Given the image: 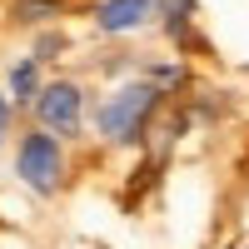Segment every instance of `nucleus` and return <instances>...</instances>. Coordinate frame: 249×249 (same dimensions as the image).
Returning <instances> with one entry per match:
<instances>
[{
	"label": "nucleus",
	"mask_w": 249,
	"mask_h": 249,
	"mask_svg": "<svg viewBox=\"0 0 249 249\" xmlns=\"http://www.w3.org/2000/svg\"><path fill=\"white\" fill-rule=\"evenodd\" d=\"M164 85H155L150 75H140V80H124V85H115L105 100H100V110H95V130L105 144H140L144 130H150V120L160 115L164 105Z\"/></svg>",
	"instance_id": "f257e3e1"
},
{
	"label": "nucleus",
	"mask_w": 249,
	"mask_h": 249,
	"mask_svg": "<svg viewBox=\"0 0 249 249\" xmlns=\"http://www.w3.org/2000/svg\"><path fill=\"white\" fill-rule=\"evenodd\" d=\"M15 175H20L25 190L55 195V190H60V175H65V150H60V140H55L50 130L20 135V144H15Z\"/></svg>",
	"instance_id": "f03ea898"
},
{
	"label": "nucleus",
	"mask_w": 249,
	"mask_h": 249,
	"mask_svg": "<svg viewBox=\"0 0 249 249\" xmlns=\"http://www.w3.org/2000/svg\"><path fill=\"white\" fill-rule=\"evenodd\" d=\"M35 120H40V130H50L55 140L60 135H80V124H85V90L75 85V80H50L45 90H40L35 100Z\"/></svg>",
	"instance_id": "7ed1b4c3"
},
{
	"label": "nucleus",
	"mask_w": 249,
	"mask_h": 249,
	"mask_svg": "<svg viewBox=\"0 0 249 249\" xmlns=\"http://www.w3.org/2000/svg\"><path fill=\"white\" fill-rule=\"evenodd\" d=\"M155 20V0H100L95 5V25L105 35H130Z\"/></svg>",
	"instance_id": "20e7f679"
},
{
	"label": "nucleus",
	"mask_w": 249,
	"mask_h": 249,
	"mask_svg": "<svg viewBox=\"0 0 249 249\" xmlns=\"http://www.w3.org/2000/svg\"><path fill=\"white\" fill-rule=\"evenodd\" d=\"M40 90H45V75H40V60L25 55L10 65V105H35Z\"/></svg>",
	"instance_id": "39448f33"
},
{
	"label": "nucleus",
	"mask_w": 249,
	"mask_h": 249,
	"mask_svg": "<svg viewBox=\"0 0 249 249\" xmlns=\"http://www.w3.org/2000/svg\"><path fill=\"white\" fill-rule=\"evenodd\" d=\"M155 15H160V25H164L170 40H184V30L195 20V0H155Z\"/></svg>",
	"instance_id": "423d86ee"
},
{
	"label": "nucleus",
	"mask_w": 249,
	"mask_h": 249,
	"mask_svg": "<svg viewBox=\"0 0 249 249\" xmlns=\"http://www.w3.org/2000/svg\"><path fill=\"white\" fill-rule=\"evenodd\" d=\"M65 10V0H20V20L25 25H40V20H55Z\"/></svg>",
	"instance_id": "0eeeda50"
},
{
	"label": "nucleus",
	"mask_w": 249,
	"mask_h": 249,
	"mask_svg": "<svg viewBox=\"0 0 249 249\" xmlns=\"http://www.w3.org/2000/svg\"><path fill=\"white\" fill-rule=\"evenodd\" d=\"M60 50H65V35H60V30H45V35H35V60H40V65H45V60H55Z\"/></svg>",
	"instance_id": "6e6552de"
},
{
	"label": "nucleus",
	"mask_w": 249,
	"mask_h": 249,
	"mask_svg": "<svg viewBox=\"0 0 249 249\" xmlns=\"http://www.w3.org/2000/svg\"><path fill=\"white\" fill-rule=\"evenodd\" d=\"M5 135H10V100L0 95V144H5Z\"/></svg>",
	"instance_id": "1a4fd4ad"
},
{
	"label": "nucleus",
	"mask_w": 249,
	"mask_h": 249,
	"mask_svg": "<svg viewBox=\"0 0 249 249\" xmlns=\"http://www.w3.org/2000/svg\"><path fill=\"white\" fill-rule=\"evenodd\" d=\"M244 249H249V244H244Z\"/></svg>",
	"instance_id": "9d476101"
}]
</instances>
